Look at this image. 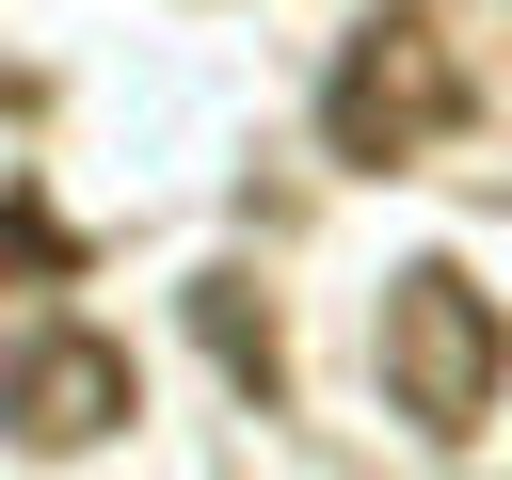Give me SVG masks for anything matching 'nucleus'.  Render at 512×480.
<instances>
[{
	"label": "nucleus",
	"mask_w": 512,
	"mask_h": 480,
	"mask_svg": "<svg viewBox=\"0 0 512 480\" xmlns=\"http://www.w3.org/2000/svg\"><path fill=\"white\" fill-rule=\"evenodd\" d=\"M464 112H480V80H464V48H448L416 0L352 16V48L320 64V144H336L352 176H400V160L464 144Z\"/></svg>",
	"instance_id": "obj_1"
},
{
	"label": "nucleus",
	"mask_w": 512,
	"mask_h": 480,
	"mask_svg": "<svg viewBox=\"0 0 512 480\" xmlns=\"http://www.w3.org/2000/svg\"><path fill=\"white\" fill-rule=\"evenodd\" d=\"M496 384H512V320H496V288H464L448 256H416V272L384 288V400H400L432 448H464V432L496 416Z\"/></svg>",
	"instance_id": "obj_2"
},
{
	"label": "nucleus",
	"mask_w": 512,
	"mask_h": 480,
	"mask_svg": "<svg viewBox=\"0 0 512 480\" xmlns=\"http://www.w3.org/2000/svg\"><path fill=\"white\" fill-rule=\"evenodd\" d=\"M144 416V384H128V336H96V320H48V336H16L0 352V432L16 448H96V432H128Z\"/></svg>",
	"instance_id": "obj_3"
},
{
	"label": "nucleus",
	"mask_w": 512,
	"mask_h": 480,
	"mask_svg": "<svg viewBox=\"0 0 512 480\" xmlns=\"http://www.w3.org/2000/svg\"><path fill=\"white\" fill-rule=\"evenodd\" d=\"M192 336H208V368H224L240 400H272V384H288V336H272L256 272H192Z\"/></svg>",
	"instance_id": "obj_4"
},
{
	"label": "nucleus",
	"mask_w": 512,
	"mask_h": 480,
	"mask_svg": "<svg viewBox=\"0 0 512 480\" xmlns=\"http://www.w3.org/2000/svg\"><path fill=\"white\" fill-rule=\"evenodd\" d=\"M80 256H96V240H80L64 208H32V192H0V272H32V288H64Z\"/></svg>",
	"instance_id": "obj_5"
}]
</instances>
